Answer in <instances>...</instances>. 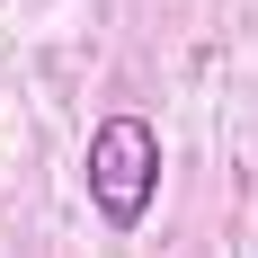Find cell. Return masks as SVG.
I'll use <instances>...</instances> for the list:
<instances>
[{
    "label": "cell",
    "instance_id": "6da1fadb",
    "mask_svg": "<svg viewBox=\"0 0 258 258\" xmlns=\"http://www.w3.org/2000/svg\"><path fill=\"white\" fill-rule=\"evenodd\" d=\"M80 178H89V205H98L107 232H143V214L160 196V134L143 116H98L89 152H80Z\"/></svg>",
    "mask_w": 258,
    "mask_h": 258
}]
</instances>
